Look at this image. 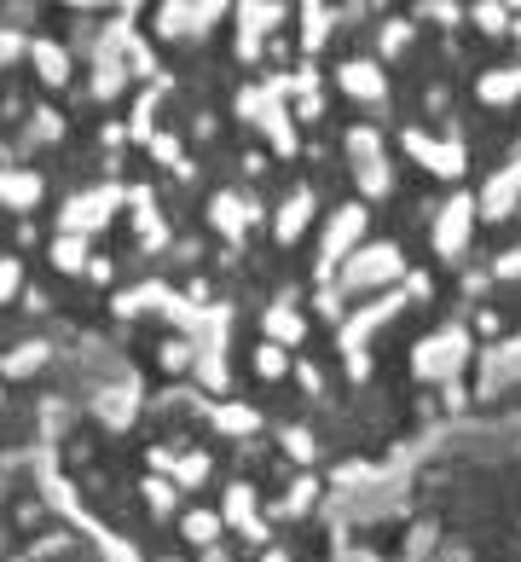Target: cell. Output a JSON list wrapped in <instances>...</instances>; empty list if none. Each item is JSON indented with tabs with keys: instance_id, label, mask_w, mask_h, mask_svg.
Segmentation results:
<instances>
[{
	"instance_id": "2",
	"label": "cell",
	"mask_w": 521,
	"mask_h": 562,
	"mask_svg": "<svg viewBox=\"0 0 521 562\" xmlns=\"http://www.w3.org/2000/svg\"><path fill=\"white\" fill-rule=\"evenodd\" d=\"M58 481L128 562H330L319 464L186 389H105L58 412Z\"/></svg>"
},
{
	"instance_id": "1",
	"label": "cell",
	"mask_w": 521,
	"mask_h": 562,
	"mask_svg": "<svg viewBox=\"0 0 521 562\" xmlns=\"http://www.w3.org/2000/svg\"><path fill=\"white\" fill-rule=\"evenodd\" d=\"M82 354L383 464L521 389V0H12Z\"/></svg>"
}]
</instances>
